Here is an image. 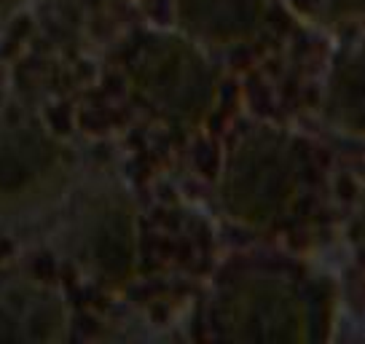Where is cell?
Returning a JSON list of instances; mask_svg holds the SVG:
<instances>
[{"label": "cell", "mask_w": 365, "mask_h": 344, "mask_svg": "<svg viewBox=\"0 0 365 344\" xmlns=\"http://www.w3.org/2000/svg\"><path fill=\"white\" fill-rule=\"evenodd\" d=\"M247 207H272L274 199H279V186L285 183V167L279 164V156L274 151L263 148L258 156H252L247 164Z\"/></svg>", "instance_id": "1"}, {"label": "cell", "mask_w": 365, "mask_h": 344, "mask_svg": "<svg viewBox=\"0 0 365 344\" xmlns=\"http://www.w3.org/2000/svg\"><path fill=\"white\" fill-rule=\"evenodd\" d=\"M250 0H202V19H210L205 24H217L223 30H231L234 24H242L245 14L247 11Z\"/></svg>", "instance_id": "2"}]
</instances>
